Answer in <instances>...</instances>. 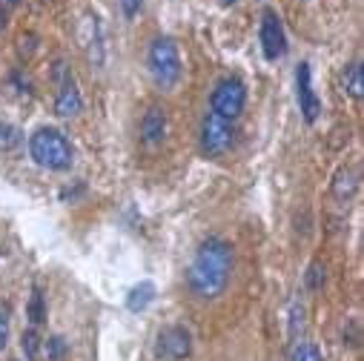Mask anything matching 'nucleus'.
I'll list each match as a JSON object with an SVG mask.
<instances>
[{"label": "nucleus", "mask_w": 364, "mask_h": 361, "mask_svg": "<svg viewBox=\"0 0 364 361\" xmlns=\"http://www.w3.org/2000/svg\"><path fill=\"white\" fill-rule=\"evenodd\" d=\"M232 273V247L224 238H207L193 255V264L187 269V287L201 301H215L224 296Z\"/></svg>", "instance_id": "nucleus-1"}, {"label": "nucleus", "mask_w": 364, "mask_h": 361, "mask_svg": "<svg viewBox=\"0 0 364 361\" xmlns=\"http://www.w3.org/2000/svg\"><path fill=\"white\" fill-rule=\"evenodd\" d=\"M29 155L38 166L49 172H66L72 166V144L60 129L52 126H41L29 138Z\"/></svg>", "instance_id": "nucleus-2"}, {"label": "nucleus", "mask_w": 364, "mask_h": 361, "mask_svg": "<svg viewBox=\"0 0 364 361\" xmlns=\"http://www.w3.org/2000/svg\"><path fill=\"white\" fill-rule=\"evenodd\" d=\"M181 72H184V66H181V52L175 46V41L172 38H155L149 46V75H152L155 86L161 92H169V89H175V83L181 80Z\"/></svg>", "instance_id": "nucleus-3"}, {"label": "nucleus", "mask_w": 364, "mask_h": 361, "mask_svg": "<svg viewBox=\"0 0 364 361\" xmlns=\"http://www.w3.org/2000/svg\"><path fill=\"white\" fill-rule=\"evenodd\" d=\"M232 138H235L232 121H227L210 109L204 115V124H201V152L207 158H224L232 146Z\"/></svg>", "instance_id": "nucleus-4"}, {"label": "nucleus", "mask_w": 364, "mask_h": 361, "mask_svg": "<svg viewBox=\"0 0 364 361\" xmlns=\"http://www.w3.org/2000/svg\"><path fill=\"white\" fill-rule=\"evenodd\" d=\"M244 104H247V86L238 77L218 80L215 92H213V112L215 115H221L227 121H235L244 112Z\"/></svg>", "instance_id": "nucleus-5"}, {"label": "nucleus", "mask_w": 364, "mask_h": 361, "mask_svg": "<svg viewBox=\"0 0 364 361\" xmlns=\"http://www.w3.org/2000/svg\"><path fill=\"white\" fill-rule=\"evenodd\" d=\"M55 80H58V95H55V115L58 118H75L83 109V98L75 75L66 69V63L55 66Z\"/></svg>", "instance_id": "nucleus-6"}, {"label": "nucleus", "mask_w": 364, "mask_h": 361, "mask_svg": "<svg viewBox=\"0 0 364 361\" xmlns=\"http://www.w3.org/2000/svg\"><path fill=\"white\" fill-rule=\"evenodd\" d=\"M258 38H261V49H264V58H267V60H279V58H284V52H287L284 23H282V18L272 12V9H264Z\"/></svg>", "instance_id": "nucleus-7"}, {"label": "nucleus", "mask_w": 364, "mask_h": 361, "mask_svg": "<svg viewBox=\"0 0 364 361\" xmlns=\"http://www.w3.org/2000/svg\"><path fill=\"white\" fill-rule=\"evenodd\" d=\"M190 352H193V335L187 327L175 324V327L161 330L158 347H155V355L161 361H184V358H190Z\"/></svg>", "instance_id": "nucleus-8"}, {"label": "nucleus", "mask_w": 364, "mask_h": 361, "mask_svg": "<svg viewBox=\"0 0 364 361\" xmlns=\"http://www.w3.org/2000/svg\"><path fill=\"white\" fill-rule=\"evenodd\" d=\"M296 89H299V107L307 124H316L321 115V101L313 89V77H310V63H299L296 69Z\"/></svg>", "instance_id": "nucleus-9"}, {"label": "nucleus", "mask_w": 364, "mask_h": 361, "mask_svg": "<svg viewBox=\"0 0 364 361\" xmlns=\"http://www.w3.org/2000/svg\"><path fill=\"white\" fill-rule=\"evenodd\" d=\"M166 135V112L161 107H149L141 118V141L146 146H158Z\"/></svg>", "instance_id": "nucleus-10"}, {"label": "nucleus", "mask_w": 364, "mask_h": 361, "mask_svg": "<svg viewBox=\"0 0 364 361\" xmlns=\"http://www.w3.org/2000/svg\"><path fill=\"white\" fill-rule=\"evenodd\" d=\"M355 190H358V172L353 169V166H341L338 172H336V178H333V198L338 201V204H347L353 195H355Z\"/></svg>", "instance_id": "nucleus-11"}, {"label": "nucleus", "mask_w": 364, "mask_h": 361, "mask_svg": "<svg viewBox=\"0 0 364 361\" xmlns=\"http://www.w3.org/2000/svg\"><path fill=\"white\" fill-rule=\"evenodd\" d=\"M152 301H155V284H152V281H141V284H135V287L129 290V296H127V310H129V313H144Z\"/></svg>", "instance_id": "nucleus-12"}, {"label": "nucleus", "mask_w": 364, "mask_h": 361, "mask_svg": "<svg viewBox=\"0 0 364 361\" xmlns=\"http://www.w3.org/2000/svg\"><path fill=\"white\" fill-rule=\"evenodd\" d=\"M26 318L32 321V327H41L46 321V298H43L41 287H32V296H29V304H26Z\"/></svg>", "instance_id": "nucleus-13"}, {"label": "nucleus", "mask_w": 364, "mask_h": 361, "mask_svg": "<svg viewBox=\"0 0 364 361\" xmlns=\"http://www.w3.org/2000/svg\"><path fill=\"white\" fill-rule=\"evenodd\" d=\"M344 92L350 98H361L364 95V77H361V63H350L347 75H344Z\"/></svg>", "instance_id": "nucleus-14"}, {"label": "nucleus", "mask_w": 364, "mask_h": 361, "mask_svg": "<svg viewBox=\"0 0 364 361\" xmlns=\"http://www.w3.org/2000/svg\"><path fill=\"white\" fill-rule=\"evenodd\" d=\"M324 281H327V266H324L321 261H313V264L307 266V276H304V284H307V290L318 293V290L324 287Z\"/></svg>", "instance_id": "nucleus-15"}, {"label": "nucleus", "mask_w": 364, "mask_h": 361, "mask_svg": "<svg viewBox=\"0 0 364 361\" xmlns=\"http://www.w3.org/2000/svg\"><path fill=\"white\" fill-rule=\"evenodd\" d=\"M287 361H324L321 358V350L310 341H299L293 350H290V358Z\"/></svg>", "instance_id": "nucleus-16"}, {"label": "nucleus", "mask_w": 364, "mask_h": 361, "mask_svg": "<svg viewBox=\"0 0 364 361\" xmlns=\"http://www.w3.org/2000/svg\"><path fill=\"white\" fill-rule=\"evenodd\" d=\"M21 347H23V352H26L29 361H35V358L41 355V335H38V327L23 330V335H21Z\"/></svg>", "instance_id": "nucleus-17"}, {"label": "nucleus", "mask_w": 364, "mask_h": 361, "mask_svg": "<svg viewBox=\"0 0 364 361\" xmlns=\"http://www.w3.org/2000/svg\"><path fill=\"white\" fill-rule=\"evenodd\" d=\"M21 144V129L12 124H0V152H9Z\"/></svg>", "instance_id": "nucleus-18"}, {"label": "nucleus", "mask_w": 364, "mask_h": 361, "mask_svg": "<svg viewBox=\"0 0 364 361\" xmlns=\"http://www.w3.org/2000/svg\"><path fill=\"white\" fill-rule=\"evenodd\" d=\"M304 324H307V310H304V304H293L290 307V335L296 338L301 330H304Z\"/></svg>", "instance_id": "nucleus-19"}, {"label": "nucleus", "mask_w": 364, "mask_h": 361, "mask_svg": "<svg viewBox=\"0 0 364 361\" xmlns=\"http://www.w3.org/2000/svg\"><path fill=\"white\" fill-rule=\"evenodd\" d=\"M46 350H49V358H52V361H60L63 352H66V341H63L60 335H52V338L46 341Z\"/></svg>", "instance_id": "nucleus-20"}, {"label": "nucleus", "mask_w": 364, "mask_h": 361, "mask_svg": "<svg viewBox=\"0 0 364 361\" xmlns=\"http://www.w3.org/2000/svg\"><path fill=\"white\" fill-rule=\"evenodd\" d=\"M6 341H9V310L0 307V350L6 347Z\"/></svg>", "instance_id": "nucleus-21"}, {"label": "nucleus", "mask_w": 364, "mask_h": 361, "mask_svg": "<svg viewBox=\"0 0 364 361\" xmlns=\"http://www.w3.org/2000/svg\"><path fill=\"white\" fill-rule=\"evenodd\" d=\"M344 344H350V347H358V344H361V335H358V321H350V333L344 330Z\"/></svg>", "instance_id": "nucleus-22"}, {"label": "nucleus", "mask_w": 364, "mask_h": 361, "mask_svg": "<svg viewBox=\"0 0 364 361\" xmlns=\"http://www.w3.org/2000/svg\"><path fill=\"white\" fill-rule=\"evenodd\" d=\"M141 4L144 0H121V9H124V15L132 21L135 15H138V9H141Z\"/></svg>", "instance_id": "nucleus-23"}, {"label": "nucleus", "mask_w": 364, "mask_h": 361, "mask_svg": "<svg viewBox=\"0 0 364 361\" xmlns=\"http://www.w3.org/2000/svg\"><path fill=\"white\" fill-rule=\"evenodd\" d=\"M6 26V15H4V6H0V29Z\"/></svg>", "instance_id": "nucleus-24"}, {"label": "nucleus", "mask_w": 364, "mask_h": 361, "mask_svg": "<svg viewBox=\"0 0 364 361\" xmlns=\"http://www.w3.org/2000/svg\"><path fill=\"white\" fill-rule=\"evenodd\" d=\"M221 4H224V6H232V4H238V0H221Z\"/></svg>", "instance_id": "nucleus-25"}, {"label": "nucleus", "mask_w": 364, "mask_h": 361, "mask_svg": "<svg viewBox=\"0 0 364 361\" xmlns=\"http://www.w3.org/2000/svg\"><path fill=\"white\" fill-rule=\"evenodd\" d=\"M6 4H9V6H18V4H21V0H6Z\"/></svg>", "instance_id": "nucleus-26"}]
</instances>
